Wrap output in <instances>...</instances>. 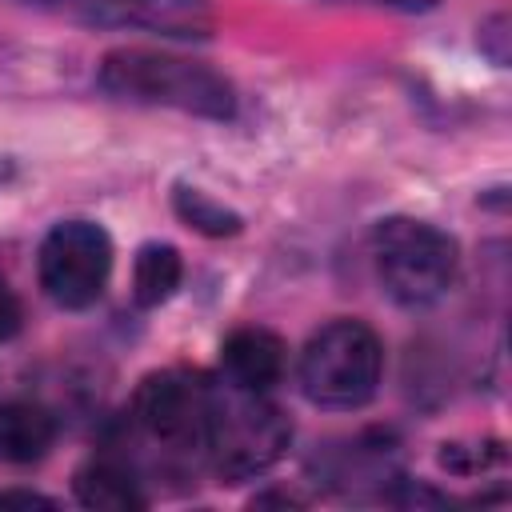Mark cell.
Segmentation results:
<instances>
[{"label":"cell","instance_id":"6da1fadb","mask_svg":"<svg viewBox=\"0 0 512 512\" xmlns=\"http://www.w3.org/2000/svg\"><path fill=\"white\" fill-rule=\"evenodd\" d=\"M100 84L132 104H160L208 120H228L236 112V92L216 68L172 52L116 48L100 64Z\"/></svg>","mask_w":512,"mask_h":512},{"label":"cell","instance_id":"7a4b0ae2","mask_svg":"<svg viewBox=\"0 0 512 512\" xmlns=\"http://www.w3.org/2000/svg\"><path fill=\"white\" fill-rule=\"evenodd\" d=\"M288 440L292 424L272 400H264V392L240 384H228L224 392L212 388L204 448L224 480H248L268 472L284 456Z\"/></svg>","mask_w":512,"mask_h":512},{"label":"cell","instance_id":"3957f363","mask_svg":"<svg viewBox=\"0 0 512 512\" xmlns=\"http://www.w3.org/2000/svg\"><path fill=\"white\" fill-rule=\"evenodd\" d=\"M372 252H376V272L384 292L396 304L424 308L436 304L452 280H456V240L440 232L428 220L412 216H388L372 232Z\"/></svg>","mask_w":512,"mask_h":512},{"label":"cell","instance_id":"277c9868","mask_svg":"<svg viewBox=\"0 0 512 512\" xmlns=\"http://www.w3.org/2000/svg\"><path fill=\"white\" fill-rule=\"evenodd\" d=\"M384 372L380 336L360 320L324 324L300 352L304 396L320 408H360L376 396Z\"/></svg>","mask_w":512,"mask_h":512},{"label":"cell","instance_id":"5b68a950","mask_svg":"<svg viewBox=\"0 0 512 512\" xmlns=\"http://www.w3.org/2000/svg\"><path fill=\"white\" fill-rule=\"evenodd\" d=\"M112 272V240L92 220H64L40 244V288L60 308H88L100 300Z\"/></svg>","mask_w":512,"mask_h":512},{"label":"cell","instance_id":"8992f818","mask_svg":"<svg viewBox=\"0 0 512 512\" xmlns=\"http://www.w3.org/2000/svg\"><path fill=\"white\" fill-rule=\"evenodd\" d=\"M212 384H204L192 372L168 368L140 384L136 392V420L140 428L160 444H204Z\"/></svg>","mask_w":512,"mask_h":512},{"label":"cell","instance_id":"52a82bcc","mask_svg":"<svg viewBox=\"0 0 512 512\" xmlns=\"http://www.w3.org/2000/svg\"><path fill=\"white\" fill-rule=\"evenodd\" d=\"M220 364L232 384L264 392L284 372V340L268 328H236L220 348Z\"/></svg>","mask_w":512,"mask_h":512},{"label":"cell","instance_id":"ba28073f","mask_svg":"<svg viewBox=\"0 0 512 512\" xmlns=\"http://www.w3.org/2000/svg\"><path fill=\"white\" fill-rule=\"evenodd\" d=\"M104 16L144 24L168 36H208L212 32V0H108Z\"/></svg>","mask_w":512,"mask_h":512},{"label":"cell","instance_id":"9c48e42d","mask_svg":"<svg viewBox=\"0 0 512 512\" xmlns=\"http://www.w3.org/2000/svg\"><path fill=\"white\" fill-rule=\"evenodd\" d=\"M56 440V420L28 400L0 404V460L8 464H32L40 460Z\"/></svg>","mask_w":512,"mask_h":512},{"label":"cell","instance_id":"30bf717a","mask_svg":"<svg viewBox=\"0 0 512 512\" xmlns=\"http://www.w3.org/2000/svg\"><path fill=\"white\" fill-rule=\"evenodd\" d=\"M76 500L84 508H100V512H132V508H144V492L136 484V476L116 464V460H88L76 480Z\"/></svg>","mask_w":512,"mask_h":512},{"label":"cell","instance_id":"8fae6325","mask_svg":"<svg viewBox=\"0 0 512 512\" xmlns=\"http://www.w3.org/2000/svg\"><path fill=\"white\" fill-rule=\"evenodd\" d=\"M180 276H184V260L172 244H144L136 252V264H132V296L140 308H156L164 304L176 288H180Z\"/></svg>","mask_w":512,"mask_h":512},{"label":"cell","instance_id":"7c38bea8","mask_svg":"<svg viewBox=\"0 0 512 512\" xmlns=\"http://www.w3.org/2000/svg\"><path fill=\"white\" fill-rule=\"evenodd\" d=\"M172 204H176V216L204 236H236L240 232V216L200 188H176Z\"/></svg>","mask_w":512,"mask_h":512},{"label":"cell","instance_id":"4fadbf2b","mask_svg":"<svg viewBox=\"0 0 512 512\" xmlns=\"http://www.w3.org/2000/svg\"><path fill=\"white\" fill-rule=\"evenodd\" d=\"M20 324H24V308H20L16 292L0 280V340L16 336V332H20Z\"/></svg>","mask_w":512,"mask_h":512},{"label":"cell","instance_id":"5bb4252c","mask_svg":"<svg viewBox=\"0 0 512 512\" xmlns=\"http://www.w3.org/2000/svg\"><path fill=\"white\" fill-rule=\"evenodd\" d=\"M0 508H52V500L40 492H0Z\"/></svg>","mask_w":512,"mask_h":512},{"label":"cell","instance_id":"9a60e30c","mask_svg":"<svg viewBox=\"0 0 512 512\" xmlns=\"http://www.w3.org/2000/svg\"><path fill=\"white\" fill-rule=\"evenodd\" d=\"M364 4H380V8H396V12H424L436 0H364Z\"/></svg>","mask_w":512,"mask_h":512},{"label":"cell","instance_id":"2e32d148","mask_svg":"<svg viewBox=\"0 0 512 512\" xmlns=\"http://www.w3.org/2000/svg\"><path fill=\"white\" fill-rule=\"evenodd\" d=\"M28 4H60V8H76V4H84L92 16H100V8H104V0H28Z\"/></svg>","mask_w":512,"mask_h":512}]
</instances>
